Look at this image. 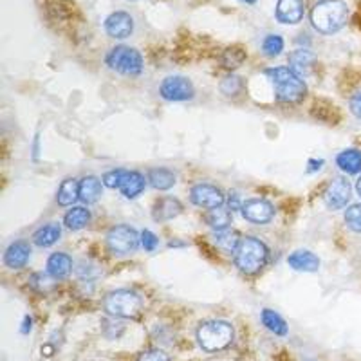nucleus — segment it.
Here are the masks:
<instances>
[{
  "label": "nucleus",
  "instance_id": "f8f14e48",
  "mask_svg": "<svg viewBox=\"0 0 361 361\" xmlns=\"http://www.w3.org/2000/svg\"><path fill=\"white\" fill-rule=\"evenodd\" d=\"M105 31L111 38L123 40L134 33V18L127 11H114L105 18Z\"/></svg>",
  "mask_w": 361,
  "mask_h": 361
},
{
  "label": "nucleus",
  "instance_id": "7ed1b4c3",
  "mask_svg": "<svg viewBox=\"0 0 361 361\" xmlns=\"http://www.w3.org/2000/svg\"><path fill=\"white\" fill-rule=\"evenodd\" d=\"M269 260V250L257 237H240L237 250L233 251V262L244 275H257L266 267Z\"/></svg>",
  "mask_w": 361,
  "mask_h": 361
},
{
  "label": "nucleus",
  "instance_id": "423d86ee",
  "mask_svg": "<svg viewBox=\"0 0 361 361\" xmlns=\"http://www.w3.org/2000/svg\"><path fill=\"white\" fill-rule=\"evenodd\" d=\"M107 66L125 76H140L143 73V56L137 49L128 45H116L109 51Z\"/></svg>",
  "mask_w": 361,
  "mask_h": 361
},
{
  "label": "nucleus",
  "instance_id": "4468645a",
  "mask_svg": "<svg viewBox=\"0 0 361 361\" xmlns=\"http://www.w3.org/2000/svg\"><path fill=\"white\" fill-rule=\"evenodd\" d=\"M31 259V246L25 240H15L8 246L4 253V264L9 269H22Z\"/></svg>",
  "mask_w": 361,
  "mask_h": 361
},
{
  "label": "nucleus",
  "instance_id": "c85d7f7f",
  "mask_svg": "<svg viewBox=\"0 0 361 361\" xmlns=\"http://www.w3.org/2000/svg\"><path fill=\"white\" fill-rule=\"evenodd\" d=\"M238 240H240V235L233 230H224V231H215V244H217L219 250H222L224 253H231L237 250Z\"/></svg>",
  "mask_w": 361,
  "mask_h": 361
},
{
  "label": "nucleus",
  "instance_id": "ea45409f",
  "mask_svg": "<svg viewBox=\"0 0 361 361\" xmlns=\"http://www.w3.org/2000/svg\"><path fill=\"white\" fill-rule=\"evenodd\" d=\"M324 163H325L324 159H309V163H307V173L318 172V170H320L322 166H324Z\"/></svg>",
  "mask_w": 361,
  "mask_h": 361
},
{
  "label": "nucleus",
  "instance_id": "cd10ccee",
  "mask_svg": "<svg viewBox=\"0 0 361 361\" xmlns=\"http://www.w3.org/2000/svg\"><path fill=\"white\" fill-rule=\"evenodd\" d=\"M221 62H222V66H224L228 71L238 69V67L246 62V51H244L243 47H238V45L228 47V49L222 53Z\"/></svg>",
  "mask_w": 361,
  "mask_h": 361
},
{
  "label": "nucleus",
  "instance_id": "39448f33",
  "mask_svg": "<svg viewBox=\"0 0 361 361\" xmlns=\"http://www.w3.org/2000/svg\"><path fill=\"white\" fill-rule=\"evenodd\" d=\"M143 307V300L130 289H116L103 298V309L111 318H135Z\"/></svg>",
  "mask_w": 361,
  "mask_h": 361
},
{
  "label": "nucleus",
  "instance_id": "0eeeda50",
  "mask_svg": "<svg viewBox=\"0 0 361 361\" xmlns=\"http://www.w3.org/2000/svg\"><path fill=\"white\" fill-rule=\"evenodd\" d=\"M105 243H107L109 251L114 257H127V255L135 253V250L140 247L141 233H137L128 224L112 226L111 230L107 231Z\"/></svg>",
  "mask_w": 361,
  "mask_h": 361
},
{
  "label": "nucleus",
  "instance_id": "1a4fd4ad",
  "mask_svg": "<svg viewBox=\"0 0 361 361\" xmlns=\"http://www.w3.org/2000/svg\"><path fill=\"white\" fill-rule=\"evenodd\" d=\"M190 201L199 208L214 209L224 204L226 197L219 186L209 185V183H197L190 190Z\"/></svg>",
  "mask_w": 361,
  "mask_h": 361
},
{
  "label": "nucleus",
  "instance_id": "20e7f679",
  "mask_svg": "<svg viewBox=\"0 0 361 361\" xmlns=\"http://www.w3.org/2000/svg\"><path fill=\"white\" fill-rule=\"evenodd\" d=\"M235 329L226 320H209L199 325L197 343L206 353H221L233 343Z\"/></svg>",
  "mask_w": 361,
  "mask_h": 361
},
{
  "label": "nucleus",
  "instance_id": "2eb2a0df",
  "mask_svg": "<svg viewBox=\"0 0 361 361\" xmlns=\"http://www.w3.org/2000/svg\"><path fill=\"white\" fill-rule=\"evenodd\" d=\"M148 179L137 170H125L123 179L119 183V192L125 199H135L140 197L141 193L145 192V186H147Z\"/></svg>",
  "mask_w": 361,
  "mask_h": 361
},
{
  "label": "nucleus",
  "instance_id": "c756f323",
  "mask_svg": "<svg viewBox=\"0 0 361 361\" xmlns=\"http://www.w3.org/2000/svg\"><path fill=\"white\" fill-rule=\"evenodd\" d=\"M56 282L58 280L53 279L49 273H35V275L29 279V286H31L37 293H42V295L53 291V289L56 288Z\"/></svg>",
  "mask_w": 361,
  "mask_h": 361
},
{
  "label": "nucleus",
  "instance_id": "f3484780",
  "mask_svg": "<svg viewBox=\"0 0 361 361\" xmlns=\"http://www.w3.org/2000/svg\"><path fill=\"white\" fill-rule=\"evenodd\" d=\"M289 267L302 273H316L320 269V259L309 250H298L288 257Z\"/></svg>",
  "mask_w": 361,
  "mask_h": 361
},
{
  "label": "nucleus",
  "instance_id": "473e14b6",
  "mask_svg": "<svg viewBox=\"0 0 361 361\" xmlns=\"http://www.w3.org/2000/svg\"><path fill=\"white\" fill-rule=\"evenodd\" d=\"M345 224L354 233H361V202L345 209Z\"/></svg>",
  "mask_w": 361,
  "mask_h": 361
},
{
  "label": "nucleus",
  "instance_id": "bb28decb",
  "mask_svg": "<svg viewBox=\"0 0 361 361\" xmlns=\"http://www.w3.org/2000/svg\"><path fill=\"white\" fill-rule=\"evenodd\" d=\"M314 63L316 56L314 53H311L309 49H296L289 54V67H291L296 74L307 73Z\"/></svg>",
  "mask_w": 361,
  "mask_h": 361
},
{
  "label": "nucleus",
  "instance_id": "a19ab883",
  "mask_svg": "<svg viewBox=\"0 0 361 361\" xmlns=\"http://www.w3.org/2000/svg\"><path fill=\"white\" fill-rule=\"evenodd\" d=\"M31 329H33V318L31 316H25L24 318V324H22V334H27L31 333Z\"/></svg>",
  "mask_w": 361,
  "mask_h": 361
},
{
  "label": "nucleus",
  "instance_id": "4c0bfd02",
  "mask_svg": "<svg viewBox=\"0 0 361 361\" xmlns=\"http://www.w3.org/2000/svg\"><path fill=\"white\" fill-rule=\"evenodd\" d=\"M349 109L357 119H361V90H356L349 99Z\"/></svg>",
  "mask_w": 361,
  "mask_h": 361
},
{
  "label": "nucleus",
  "instance_id": "5701e85b",
  "mask_svg": "<svg viewBox=\"0 0 361 361\" xmlns=\"http://www.w3.org/2000/svg\"><path fill=\"white\" fill-rule=\"evenodd\" d=\"M204 221L214 231L230 230L231 222H233V212L230 208L219 206V208L208 209V214L204 215Z\"/></svg>",
  "mask_w": 361,
  "mask_h": 361
},
{
  "label": "nucleus",
  "instance_id": "f03ea898",
  "mask_svg": "<svg viewBox=\"0 0 361 361\" xmlns=\"http://www.w3.org/2000/svg\"><path fill=\"white\" fill-rule=\"evenodd\" d=\"M266 76L275 87L276 102L298 103L307 94V85L291 67H271L266 71Z\"/></svg>",
  "mask_w": 361,
  "mask_h": 361
},
{
  "label": "nucleus",
  "instance_id": "9d476101",
  "mask_svg": "<svg viewBox=\"0 0 361 361\" xmlns=\"http://www.w3.org/2000/svg\"><path fill=\"white\" fill-rule=\"evenodd\" d=\"M243 217L253 224H267L275 217V206L271 204L267 199L253 197L243 202Z\"/></svg>",
  "mask_w": 361,
  "mask_h": 361
},
{
  "label": "nucleus",
  "instance_id": "f704fd0d",
  "mask_svg": "<svg viewBox=\"0 0 361 361\" xmlns=\"http://www.w3.org/2000/svg\"><path fill=\"white\" fill-rule=\"evenodd\" d=\"M116 318H112V322L105 320L103 322V334L109 338V340H118L121 334H123L125 327L121 324H118V322H114Z\"/></svg>",
  "mask_w": 361,
  "mask_h": 361
},
{
  "label": "nucleus",
  "instance_id": "2f4dec72",
  "mask_svg": "<svg viewBox=\"0 0 361 361\" xmlns=\"http://www.w3.org/2000/svg\"><path fill=\"white\" fill-rule=\"evenodd\" d=\"M283 51V38L280 35H267L262 42V53L267 58L279 56Z\"/></svg>",
  "mask_w": 361,
  "mask_h": 361
},
{
  "label": "nucleus",
  "instance_id": "aec40b11",
  "mask_svg": "<svg viewBox=\"0 0 361 361\" xmlns=\"http://www.w3.org/2000/svg\"><path fill=\"white\" fill-rule=\"evenodd\" d=\"M62 237V226L58 222H49L42 226L33 233V244L38 247H51Z\"/></svg>",
  "mask_w": 361,
  "mask_h": 361
},
{
  "label": "nucleus",
  "instance_id": "58836bf2",
  "mask_svg": "<svg viewBox=\"0 0 361 361\" xmlns=\"http://www.w3.org/2000/svg\"><path fill=\"white\" fill-rule=\"evenodd\" d=\"M228 204H230L231 212L243 208V202H240V199H238V193H235V192L230 193V197H228Z\"/></svg>",
  "mask_w": 361,
  "mask_h": 361
},
{
  "label": "nucleus",
  "instance_id": "c03bdc74",
  "mask_svg": "<svg viewBox=\"0 0 361 361\" xmlns=\"http://www.w3.org/2000/svg\"><path fill=\"white\" fill-rule=\"evenodd\" d=\"M240 2H244V4H257L259 0H240Z\"/></svg>",
  "mask_w": 361,
  "mask_h": 361
},
{
  "label": "nucleus",
  "instance_id": "dca6fc26",
  "mask_svg": "<svg viewBox=\"0 0 361 361\" xmlns=\"http://www.w3.org/2000/svg\"><path fill=\"white\" fill-rule=\"evenodd\" d=\"M180 214H183V204H180L179 199L164 195V197L157 199V201L154 202L152 217L156 222H169L172 221V219L179 217Z\"/></svg>",
  "mask_w": 361,
  "mask_h": 361
},
{
  "label": "nucleus",
  "instance_id": "b1692460",
  "mask_svg": "<svg viewBox=\"0 0 361 361\" xmlns=\"http://www.w3.org/2000/svg\"><path fill=\"white\" fill-rule=\"evenodd\" d=\"M260 320H262L264 327H266L269 333L275 334V336H286V334H288V322L283 320L282 316L276 311H273V309H264V311L260 312Z\"/></svg>",
  "mask_w": 361,
  "mask_h": 361
},
{
  "label": "nucleus",
  "instance_id": "e433bc0d",
  "mask_svg": "<svg viewBox=\"0 0 361 361\" xmlns=\"http://www.w3.org/2000/svg\"><path fill=\"white\" fill-rule=\"evenodd\" d=\"M135 361H170V356L161 349H148L143 350Z\"/></svg>",
  "mask_w": 361,
  "mask_h": 361
},
{
  "label": "nucleus",
  "instance_id": "6ab92c4d",
  "mask_svg": "<svg viewBox=\"0 0 361 361\" xmlns=\"http://www.w3.org/2000/svg\"><path fill=\"white\" fill-rule=\"evenodd\" d=\"M73 271V259L67 253H53L47 260V273L56 280H66Z\"/></svg>",
  "mask_w": 361,
  "mask_h": 361
},
{
  "label": "nucleus",
  "instance_id": "4be33fe9",
  "mask_svg": "<svg viewBox=\"0 0 361 361\" xmlns=\"http://www.w3.org/2000/svg\"><path fill=\"white\" fill-rule=\"evenodd\" d=\"M338 169L347 176H356L361 172V150L357 148H347L336 156Z\"/></svg>",
  "mask_w": 361,
  "mask_h": 361
},
{
  "label": "nucleus",
  "instance_id": "a211bd4d",
  "mask_svg": "<svg viewBox=\"0 0 361 361\" xmlns=\"http://www.w3.org/2000/svg\"><path fill=\"white\" fill-rule=\"evenodd\" d=\"M103 180L96 176H87L80 180V201L83 204H94L103 193Z\"/></svg>",
  "mask_w": 361,
  "mask_h": 361
},
{
  "label": "nucleus",
  "instance_id": "72a5a7b5",
  "mask_svg": "<svg viewBox=\"0 0 361 361\" xmlns=\"http://www.w3.org/2000/svg\"><path fill=\"white\" fill-rule=\"evenodd\" d=\"M123 173H125L123 169L109 170V172L103 173L102 177L103 185L107 186V188H119V183H121V179H123Z\"/></svg>",
  "mask_w": 361,
  "mask_h": 361
},
{
  "label": "nucleus",
  "instance_id": "9b49d317",
  "mask_svg": "<svg viewBox=\"0 0 361 361\" xmlns=\"http://www.w3.org/2000/svg\"><path fill=\"white\" fill-rule=\"evenodd\" d=\"M350 195H353V186L345 177H336L331 180V185L327 186L324 193V201L329 209H343L349 204Z\"/></svg>",
  "mask_w": 361,
  "mask_h": 361
},
{
  "label": "nucleus",
  "instance_id": "393cba45",
  "mask_svg": "<svg viewBox=\"0 0 361 361\" xmlns=\"http://www.w3.org/2000/svg\"><path fill=\"white\" fill-rule=\"evenodd\" d=\"M76 201H80V180L69 177L60 185V190L56 193V202L60 206H73Z\"/></svg>",
  "mask_w": 361,
  "mask_h": 361
},
{
  "label": "nucleus",
  "instance_id": "a878e982",
  "mask_svg": "<svg viewBox=\"0 0 361 361\" xmlns=\"http://www.w3.org/2000/svg\"><path fill=\"white\" fill-rule=\"evenodd\" d=\"M63 224H66L67 230L71 231H80L83 228L90 224V212L83 206H74L73 209H69L63 217Z\"/></svg>",
  "mask_w": 361,
  "mask_h": 361
},
{
  "label": "nucleus",
  "instance_id": "c9c22d12",
  "mask_svg": "<svg viewBox=\"0 0 361 361\" xmlns=\"http://www.w3.org/2000/svg\"><path fill=\"white\" fill-rule=\"evenodd\" d=\"M141 246H143L145 251L152 253V251H156L157 246H159V238H157V235L152 233L150 230L141 231Z\"/></svg>",
  "mask_w": 361,
  "mask_h": 361
},
{
  "label": "nucleus",
  "instance_id": "79ce46f5",
  "mask_svg": "<svg viewBox=\"0 0 361 361\" xmlns=\"http://www.w3.org/2000/svg\"><path fill=\"white\" fill-rule=\"evenodd\" d=\"M356 192H357V195H360V199H361V176L357 177V180H356Z\"/></svg>",
  "mask_w": 361,
  "mask_h": 361
},
{
  "label": "nucleus",
  "instance_id": "37998d69",
  "mask_svg": "<svg viewBox=\"0 0 361 361\" xmlns=\"http://www.w3.org/2000/svg\"><path fill=\"white\" fill-rule=\"evenodd\" d=\"M35 159H37L38 157V135H37V140H35Z\"/></svg>",
  "mask_w": 361,
  "mask_h": 361
},
{
  "label": "nucleus",
  "instance_id": "7c9ffc66",
  "mask_svg": "<svg viewBox=\"0 0 361 361\" xmlns=\"http://www.w3.org/2000/svg\"><path fill=\"white\" fill-rule=\"evenodd\" d=\"M219 89H221L222 94L228 96V98H235V96H238L244 90V82L243 78H238V76L231 74V76H226V78L222 80Z\"/></svg>",
  "mask_w": 361,
  "mask_h": 361
},
{
  "label": "nucleus",
  "instance_id": "ddd939ff",
  "mask_svg": "<svg viewBox=\"0 0 361 361\" xmlns=\"http://www.w3.org/2000/svg\"><path fill=\"white\" fill-rule=\"evenodd\" d=\"M304 0H279V2H276V20H279L280 24H300L302 18H304Z\"/></svg>",
  "mask_w": 361,
  "mask_h": 361
},
{
  "label": "nucleus",
  "instance_id": "412c9836",
  "mask_svg": "<svg viewBox=\"0 0 361 361\" xmlns=\"http://www.w3.org/2000/svg\"><path fill=\"white\" fill-rule=\"evenodd\" d=\"M147 179H148V183H150V186L156 190H159V192L173 188L177 183L176 172L170 169H164V166H157V169L148 170Z\"/></svg>",
  "mask_w": 361,
  "mask_h": 361
},
{
  "label": "nucleus",
  "instance_id": "f257e3e1",
  "mask_svg": "<svg viewBox=\"0 0 361 361\" xmlns=\"http://www.w3.org/2000/svg\"><path fill=\"white\" fill-rule=\"evenodd\" d=\"M349 20V8L343 0H318L311 9L312 27L322 35H334Z\"/></svg>",
  "mask_w": 361,
  "mask_h": 361
},
{
  "label": "nucleus",
  "instance_id": "6e6552de",
  "mask_svg": "<svg viewBox=\"0 0 361 361\" xmlns=\"http://www.w3.org/2000/svg\"><path fill=\"white\" fill-rule=\"evenodd\" d=\"M161 98L166 102H188L195 96V87L186 76H166L159 87Z\"/></svg>",
  "mask_w": 361,
  "mask_h": 361
}]
</instances>
